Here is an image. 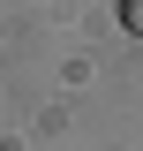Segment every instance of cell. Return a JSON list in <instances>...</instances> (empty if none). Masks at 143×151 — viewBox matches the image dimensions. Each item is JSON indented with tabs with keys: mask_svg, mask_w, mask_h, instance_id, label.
Here are the masks:
<instances>
[{
	"mask_svg": "<svg viewBox=\"0 0 143 151\" xmlns=\"http://www.w3.org/2000/svg\"><path fill=\"white\" fill-rule=\"evenodd\" d=\"M121 30H128V38H143V0H121Z\"/></svg>",
	"mask_w": 143,
	"mask_h": 151,
	"instance_id": "cell-1",
	"label": "cell"
}]
</instances>
